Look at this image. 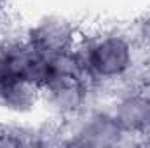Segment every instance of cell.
<instances>
[{
  "instance_id": "1",
  "label": "cell",
  "mask_w": 150,
  "mask_h": 148,
  "mask_svg": "<svg viewBox=\"0 0 150 148\" xmlns=\"http://www.w3.org/2000/svg\"><path fill=\"white\" fill-rule=\"evenodd\" d=\"M82 72L93 84L94 92L122 87L133 75L142 49L129 32L117 28H98L82 33L75 47Z\"/></svg>"
},
{
  "instance_id": "2",
  "label": "cell",
  "mask_w": 150,
  "mask_h": 148,
  "mask_svg": "<svg viewBox=\"0 0 150 148\" xmlns=\"http://www.w3.org/2000/svg\"><path fill=\"white\" fill-rule=\"evenodd\" d=\"M94 96L93 84L80 72L51 73L42 85V106L52 118L67 124L87 110Z\"/></svg>"
},
{
  "instance_id": "3",
  "label": "cell",
  "mask_w": 150,
  "mask_h": 148,
  "mask_svg": "<svg viewBox=\"0 0 150 148\" xmlns=\"http://www.w3.org/2000/svg\"><path fill=\"white\" fill-rule=\"evenodd\" d=\"M67 147H126L127 136L117 124L110 108L91 105L67 124Z\"/></svg>"
},
{
  "instance_id": "4",
  "label": "cell",
  "mask_w": 150,
  "mask_h": 148,
  "mask_svg": "<svg viewBox=\"0 0 150 148\" xmlns=\"http://www.w3.org/2000/svg\"><path fill=\"white\" fill-rule=\"evenodd\" d=\"M127 145H150V92L136 85H122L108 105Z\"/></svg>"
},
{
  "instance_id": "5",
  "label": "cell",
  "mask_w": 150,
  "mask_h": 148,
  "mask_svg": "<svg viewBox=\"0 0 150 148\" xmlns=\"http://www.w3.org/2000/svg\"><path fill=\"white\" fill-rule=\"evenodd\" d=\"M9 77H19L44 85L49 78V61L45 56L26 42L25 35L9 37L4 35L0 45V80Z\"/></svg>"
},
{
  "instance_id": "6",
  "label": "cell",
  "mask_w": 150,
  "mask_h": 148,
  "mask_svg": "<svg viewBox=\"0 0 150 148\" xmlns=\"http://www.w3.org/2000/svg\"><path fill=\"white\" fill-rule=\"evenodd\" d=\"M23 35L38 54L52 58L75 51L82 32L70 18L52 14L40 18Z\"/></svg>"
},
{
  "instance_id": "7",
  "label": "cell",
  "mask_w": 150,
  "mask_h": 148,
  "mask_svg": "<svg viewBox=\"0 0 150 148\" xmlns=\"http://www.w3.org/2000/svg\"><path fill=\"white\" fill-rule=\"evenodd\" d=\"M42 106V87L32 80L9 77L0 80V111L26 117Z\"/></svg>"
},
{
  "instance_id": "8",
  "label": "cell",
  "mask_w": 150,
  "mask_h": 148,
  "mask_svg": "<svg viewBox=\"0 0 150 148\" xmlns=\"http://www.w3.org/2000/svg\"><path fill=\"white\" fill-rule=\"evenodd\" d=\"M4 147H40L38 127L19 120H0V148Z\"/></svg>"
},
{
  "instance_id": "9",
  "label": "cell",
  "mask_w": 150,
  "mask_h": 148,
  "mask_svg": "<svg viewBox=\"0 0 150 148\" xmlns=\"http://www.w3.org/2000/svg\"><path fill=\"white\" fill-rule=\"evenodd\" d=\"M129 33L143 52H150V11L134 21Z\"/></svg>"
},
{
  "instance_id": "10",
  "label": "cell",
  "mask_w": 150,
  "mask_h": 148,
  "mask_svg": "<svg viewBox=\"0 0 150 148\" xmlns=\"http://www.w3.org/2000/svg\"><path fill=\"white\" fill-rule=\"evenodd\" d=\"M4 12H5V0H0V30L5 33V30H4V23H2V18H4Z\"/></svg>"
},
{
  "instance_id": "11",
  "label": "cell",
  "mask_w": 150,
  "mask_h": 148,
  "mask_svg": "<svg viewBox=\"0 0 150 148\" xmlns=\"http://www.w3.org/2000/svg\"><path fill=\"white\" fill-rule=\"evenodd\" d=\"M4 35H5V33H4V32L0 30V45H2V40H4Z\"/></svg>"
}]
</instances>
